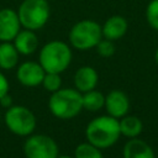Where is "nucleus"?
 <instances>
[{
  "label": "nucleus",
  "mask_w": 158,
  "mask_h": 158,
  "mask_svg": "<svg viewBox=\"0 0 158 158\" xmlns=\"http://www.w3.org/2000/svg\"><path fill=\"white\" fill-rule=\"evenodd\" d=\"M120 136L118 118L110 115H102L93 118L85 128V137L88 142L100 149L114 146L118 141Z\"/></svg>",
  "instance_id": "1"
},
{
  "label": "nucleus",
  "mask_w": 158,
  "mask_h": 158,
  "mask_svg": "<svg viewBox=\"0 0 158 158\" xmlns=\"http://www.w3.org/2000/svg\"><path fill=\"white\" fill-rule=\"evenodd\" d=\"M48 107L52 115L58 118H73L83 110V94L77 89H58L52 93Z\"/></svg>",
  "instance_id": "2"
},
{
  "label": "nucleus",
  "mask_w": 158,
  "mask_h": 158,
  "mask_svg": "<svg viewBox=\"0 0 158 158\" xmlns=\"http://www.w3.org/2000/svg\"><path fill=\"white\" fill-rule=\"evenodd\" d=\"M72 62V49L63 41H49L40 51V64L46 73H63Z\"/></svg>",
  "instance_id": "3"
},
{
  "label": "nucleus",
  "mask_w": 158,
  "mask_h": 158,
  "mask_svg": "<svg viewBox=\"0 0 158 158\" xmlns=\"http://www.w3.org/2000/svg\"><path fill=\"white\" fill-rule=\"evenodd\" d=\"M17 15L21 27L37 31L48 22L51 7L47 0H23L17 9Z\"/></svg>",
  "instance_id": "4"
},
{
  "label": "nucleus",
  "mask_w": 158,
  "mask_h": 158,
  "mask_svg": "<svg viewBox=\"0 0 158 158\" xmlns=\"http://www.w3.org/2000/svg\"><path fill=\"white\" fill-rule=\"evenodd\" d=\"M102 38L101 26L94 20H81L75 22L69 31V43L79 51L95 48Z\"/></svg>",
  "instance_id": "5"
},
{
  "label": "nucleus",
  "mask_w": 158,
  "mask_h": 158,
  "mask_svg": "<svg viewBox=\"0 0 158 158\" xmlns=\"http://www.w3.org/2000/svg\"><path fill=\"white\" fill-rule=\"evenodd\" d=\"M4 121L12 133L22 137L30 136L36 128V116L28 107L22 105H12L6 109Z\"/></svg>",
  "instance_id": "6"
},
{
  "label": "nucleus",
  "mask_w": 158,
  "mask_h": 158,
  "mask_svg": "<svg viewBox=\"0 0 158 158\" xmlns=\"http://www.w3.org/2000/svg\"><path fill=\"white\" fill-rule=\"evenodd\" d=\"M26 158H57L59 149L57 142L47 135H32L23 143Z\"/></svg>",
  "instance_id": "7"
},
{
  "label": "nucleus",
  "mask_w": 158,
  "mask_h": 158,
  "mask_svg": "<svg viewBox=\"0 0 158 158\" xmlns=\"http://www.w3.org/2000/svg\"><path fill=\"white\" fill-rule=\"evenodd\" d=\"M21 30L17 11L5 7L0 10V42H11Z\"/></svg>",
  "instance_id": "8"
},
{
  "label": "nucleus",
  "mask_w": 158,
  "mask_h": 158,
  "mask_svg": "<svg viewBox=\"0 0 158 158\" xmlns=\"http://www.w3.org/2000/svg\"><path fill=\"white\" fill-rule=\"evenodd\" d=\"M44 74H46V72L42 68V65L40 63L32 62V60L21 63L16 70L17 80L25 86H37V85L42 84Z\"/></svg>",
  "instance_id": "9"
},
{
  "label": "nucleus",
  "mask_w": 158,
  "mask_h": 158,
  "mask_svg": "<svg viewBox=\"0 0 158 158\" xmlns=\"http://www.w3.org/2000/svg\"><path fill=\"white\" fill-rule=\"evenodd\" d=\"M104 107L106 109L107 115L115 117V118H121L125 115H127L128 109H130V100L127 95L121 91V90H111L106 96H105V105Z\"/></svg>",
  "instance_id": "10"
},
{
  "label": "nucleus",
  "mask_w": 158,
  "mask_h": 158,
  "mask_svg": "<svg viewBox=\"0 0 158 158\" xmlns=\"http://www.w3.org/2000/svg\"><path fill=\"white\" fill-rule=\"evenodd\" d=\"M99 81L98 72L90 67V65H83L80 67L75 74H74V85L78 91L81 94L90 91L96 88V84Z\"/></svg>",
  "instance_id": "11"
},
{
  "label": "nucleus",
  "mask_w": 158,
  "mask_h": 158,
  "mask_svg": "<svg viewBox=\"0 0 158 158\" xmlns=\"http://www.w3.org/2000/svg\"><path fill=\"white\" fill-rule=\"evenodd\" d=\"M127 28H128V23L123 16L112 15L101 26L102 37L111 40V41L120 40L121 37H123L126 35Z\"/></svg>",
  "instance_id": "12"
},
{
  "label": "nucleus",
  "mask_w": 158,
  "mask_h": 158,
  "mask_svg": "<svg viewBox=\"0 0 158 158\" xmlns=\"http://www.w3.org/2000/svg\"><path fill=\"white\" fill-rule=\"evenodd\" d=\"M38 37L32 30H20V32L14 38V44L20 54L22 56H30L35 53L38 48Z\"/></svg>",
  "instance_id": "13"
},
{
  "label": "nucleus",
  "mask_w": 158,
  "mask_h": 158,
  "mask_svg": "<svg viewBox=\"0 0 158 158\" xmlns=\"http://www.w3.org/2000/svg\"><path fill=\"white\" fill-rule=\"evenodd\" d=\"M122 154L123 158H156L152 147L137 137L126 142Z\"/></svg>",
  "instance_id": "14"
},
{
  "label": "nucleus",
  "mask_w": 158,
  "mask_h": 158,
  "mask_svg": "<svg viewBox=\"0 0 158 158\" xmlns=\"http://www.w3.org/2000/svg\"><path fill=\"white\" fill-rule=\"evenodd\" d=\"M19 51L11 42L0 43V68L4 70L12 69L19 63Z\"/></svg>",
  "instance_id": "15"
},
{
  "label": "nucleus",
  "mask_w": 158,
  "mask_h": 158,
  "mask_svg": "<svg viewBox=\"0 0 158 158\" xmlns=\"http://www.w3.org/2000/svg\"><path fill=\"white\" fill-rule=\"evenodd\" d=\"M118 123H120L121 135H123L125 137H128V138L138 137L141 135V132L143 131V123H142L141 118H138L137 116L125 115L123 117H121L118 120Z\"/></svg>",
  "instance_id": "16"
},
{
  "label": "nucleus",
  "mask_w": 158,
  "mask_h": 158,
  "mask_svg": "<svg viewBox=\"0 0 158 158\" xmlns=\"http://www.w3.org/2000/svg\"><path fill=\"white\" fill-rule=\"evenodd\" d=\"M105 105V96L102 93L93 89L83 94V109L88 111H99Z\"/></svg>",
  "instance_id": "17"
},
{
  "label": "nucleus",
  "mask_w": 158,
  "mask_h": 158,
  "mask_svg": "<svg viewBox=\"0 0 158 158\" xmlns=\"http://www.w3.org/2000/svg\"><path fill=\"white\" fill-rule=\"evenodd\" d=\"M75 158H104L101 149L89 142H84L77 146L74 151Z\"/></svg>",
  "instance_id": "18"
},
{
  "label": "nucleus",
  "mask_w": 158,
  "mask_h": 158,
  "mask_svg": "<svg viewBox=\"0 0 158 158\" xmlns=\"http://www.w3.org/2000/svg\"><path fill=\"white\" fill-rule=\"evenodd\" d=\"M42 85L49 93L57 91L58 89H60V85H62L60 74H58V73H46L43 80H42Z\"/></svg>",
  "instance_id": "19"
},
{
  "label": "nucleus",
  "mask_w": 158,
  "mask_h": 158,
  "mask_svg": "<svg viewBox=\"0 0 158 158\" xmlns=\"http://www.w3.org/2000/svg\"><path fill=\"white\" fill-rule=\"evenodd\" d=\"M146 19L148 25L158 31V0H152L146 9Z\"/></svg>",
  "instance_id": "20"
},
{
  "label": "nucleus",
  "mask_w": 158,
  "mask_h": 158,
  "mask_svg": "<svg viewBox=\"0 0 158 158\" xmlns=\"http://www.w3.org/2000/svg\"><path fill=\"white\" fill-rule=\"evenodd\" d=\"M96 52L99 56L104 57V58H109L115 53V44L114 41L107 40V38H101L99 41V43L96 44Z\"/></svg>",
  "instance_id": "21"
},
{
  "label": "nucleus",
  "mask_w": 158,
  "mask_h": 158,
  "mask_svg": "<svg viewBox=\"0 0 158 158\" xmlns=\"http://www.w3.org/2000/svg\"><path fill=\"white\" fill-rule=\"evenodd\" d=\"M9 93V81L6 77L0 72V99Z\"/></svg>",
  "instance_id": "22"
},
{
  "label": "nucleus",
  "mask_w": 158,
  "mask_h": 158,
  "mask_svg": "<svg viewBox=\"0 0 158 158\" xmlns=\"http://www.w3.org/2000/svg\"><path fill=\"white\" fill-rule=\"evenodd\" d=\"M0 105H1L4 109H9L10 106H12V98H11V95H9V93L5 94V95L0 99Z\"/></svg>",
  "instance_id": "23"
},
{
  "label": "nucleus",
  "mask_w": 158,
  "mask_h": 158,
  "mask_svg": "<svg viewBox=\"0 0 158 158\" xmlns=\"http://www.w3.org/2000/svg\"><path fill=\"white\" fill-rule=\"evenodd\" d=\"M57 158H75V157H72V156H67V154H62V156H58Z\"/></svg>",
  "instance_id": "24"
},
{
  "label": "nucleus",
  "mask_w": 158,
  "mask_h": 158,
  "mask_svg": "<svg viewBox=\"0 0 158 158\" xmlns=\"http://www.w3.org/2000/svg\"><path fill=\"white\" fill-rule=\"evenodd\" d=\"M154 58H156V62H157V64H158V47H157V49H156V54H154Z\"/></svg>",
  "instance_id": "25"
}]
</instances>
